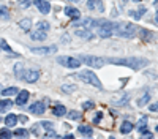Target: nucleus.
<instances>
[{"mask_svg":"<svg viewBox=\"0 0 158 139\" xmlns=\"http://www.w3.org/2000/svg\"><path fill=\"white\" fill-rule=\"evenodd\" d=\"M46 36H48V33H46L44 30H40V29H38L36 32H32V33H30V38H32L33 41H44Z\"/></svg>","mask_w":158,"mask_h":139,"instance_id":"ddd939ff","label":"nucleus"},{"mask_svg":"<svg viewBox=\"0 0 158 139\" xmlns=\"http://www.w3.org/2000/svg\"><path fill=\"white\" fill-rule=\"evenodd\" d=\"M70 2H77V0H70Z\"/></svg>","mask_w":158,"mask_h":139,"instance_id":"49530a36","label":"nucleus"},{"mask_svg":"<svg viewBox=\"0 0 158 139\" xmlns=\"http://www.w3.org/2000/svg\"><path fill=\"white\" fill-rule=\"evenodd\" d=\"M52 114H54V116H57V117H62V116H65V114H67V108H65L63 104H56L54 109H52Z\"/></svg>","mask_w":158,"mask_h":139,"instance_id":"aec40b11","label":"nucleus"},{"mask_svg":"<svg viewBox=\"0 0 158 139\" xmlns=\"http://www.w3.org/2000/svg\"><path fill=\"white\" fill-rule=\"evenodd\" d=\"M22 79L29 84H33L40 79V71L38 70H25L24 74H22Z\"/></svg>","mask_w":158,"mask_h":139,"instance_id":"6e6552de","label":"nucleus"},{"mask_svg":"<svg viewBox=\"0 0 158 139\" xmlns=\"http://www.w3.org/2000/svg\"><path fill=\"white\" fill-rule=\"evenodd\" d=\"M74 33H76V36H79V38H85V40H90V38H94V33H92L89 29H77Z\"/></svg>","mask_w":158,"mask_h":139,"instance_id":"2eb2a0df","label":"nucleus"},{"mask_svg":"<svg viewBox=\"0 0 158 139\" xmlns=\"http://www.w3.org/2000/svg\"><path fill=\"white\" fill-rule=\"evenodd\" d=\"M0 139H13V133L8 130V126L3 130H0Z\"/></svg>","mask_w":158,"mask_h":139,"instance_id":"c756f323","label":"nucleus"},{"mask_svg":"<svg viewBox=\"0 0 158 139\" xmlns=\"http://www.w3.org/2000/svg\"><path fill=\"white\" fill-rule=\"evenodd\" d=\"M131 130H133V123H131L130 120H125V122L120 125V133H123V134L131 133Z\"/></svg>","mask_w":158,"mask_h":139,"instance_id":"5701e85b","label":"nucleus"},{"mask_svg":"<svg viewBox=\"0 0 158 139\" xmlns=\"http://www.w3.org/2000/svg\"><path fill=\"white\" fill-rule=\"evenodd\" d=\"M22 70H24L22 68V63H16V65H15V74H16V78L22 79V74H24Z\"/></svg>","mask_w":158,"mask_h":139,"instance_id":"7c9ffc66","label":"nucleus"},{"mask_svg":"<svg viewBox=\"0 0 158 139\" xmlns=\"http://www.w3.org/2000/svg\"><path fill=\"white\" fill-rule=\"evenodd\" d=\"M30 5H32V0H21V2H19L21 8H29Z\"/></svg>","mask_w":158,"mask_h":139,"instance_id":"e433bc0d","label":"nucleus"},{"mask_svg":"<svg viewBox=\"0 0 158 139\" xmlns=\"http://www.w3.org/2000/svg\"><path fill=\"white\" fill-rule=\"evenodd\" d=\"M38 29H40V30H44V32L49 30V22H48V21H40V22H38Z\"/></svg>","mask_w":158,"mask_h":139,"instance_id":"f704fd0d","label":"nucleus"},{"mask_svg":"<svg viewBox=\"0 0 158 139\" xmlns=\"http://www.w3.org/2000/svg\"><path fill=\"white\" fill-rule=\"evenodd\" d=\"M0 18L2 19H10V13H8L6 6H0Z\"/></svg>","mask_w":158,"mask_h":139,"instance_id":"473e14b6","label":"nucleus"},{"mask_svg":"<svg viewBox=\"0 0 158 139\" xmlns=\"http://www.w3.org/2000/svg\"><path fill=\"white\" fill-rule=\"evenodd\" d=\"M43 139H60V137H59V134H57V133H54L52 130H49V131L44 134V137H43Z\"/></svg>","mask_w":158,"mask_h":139,"instance_id":"72a5a7b5","label":"nucleus"},{"mask_svg":"<svg viewBox=\"0 0 158 139\" xmlns=\"http://www.w3.org/2000/svg\"><path fill=\"white\" fill-rule=\"evenodd\" d=\"M103 119V112H97V116L94 117V123H100Z\"/></svg>","mask_w":158,"mask_h":139,"instance_id":"58836bf2","label":"nucleus"},{"mask_svg":"<svg viewBox=\"0 0 158 139\" xmlns=\"http://www.w3.org/2000/svg\"><path fill=\"white\" fill-rule=\"evenodd\" d=\"M29 96H30V93L27 90H19V93L16 96V104L18 106H24L29 101Z\"/></svg>","mask_w":158,"mask_h":139,"instance_id":"f8f14e48","label":"nucleus"},{"mask_svg":"<svg viewBox=\"0 0 158 139\" xmlns=\"http://www.w3.org/2000/svg\"><path fill=\"white\" fill-rule=\"evenodd\" d=\"M41 126H44V128H48V130H52V128H54V125L49 123V122H43V123H41Z\"/></svg>","mask_w":158,"mask_h":139,"instance_id":"a19ab883","label":"nucleus"},{"mask_svg":"<svg viewBox=\"0 0 158 139\" xmlns=\"http://www.w3.org/2000/svg\"><path fill=\"white\" fill-rule=\"evenodd\" d=\"M18 119H19V122H22V123H27V122H29V119L25 117V116H19Z\"/></svg>","mask_w":158,"mask_h":139,"instance_id":"79ce46f5","label":"nucleus"},{"mask_svg":"<svg viewBox=\"0 0 158 139\" xmlns=\"http://www.w3.org/2000/svg\"><path fill=\"white\" fill-rule=\"evenodd\" d=\"M109 139H115V137H112V136H111V137H109Z\"/></svg>","mask_w":158,"mask_h":139,"instance_id":"09e8293b","label":"nucleus"},{"mask_svg":"<svg viewBox=\"0 0 158 139\" xmlns=\"http://www.w3.org/2000/svg\"><path fill=\"white\" fill-rule=\"evenodd\" d=\"M114 33L122 38H135L138 35V27L131 22H117L114 27Z\"/></svg>","mask_w":158,"mask_h":139,"instance_id":"f03ea898","label":"nucleus"},{"mask_svg":"<svg viewBox=\"0 0 158 139\" xmlns=\"http://www.w3.org/2000/svg\"><path fill=\"white\" fill-rule=\"evenodd\" d=\"M62 139H74V136H73V134H70V133H68V134H65V136H63V137H62Z\"/></svg>","mask_w":158,"mask_h":139,"instance_id":"37998d69","label":"nucleus"},{"mask_svg":"<svg viewBox=\"0 0 158 139\" xmlns=\"http://www.w3.org/2000/svg\"><path fill=\"white\" fill-rule=\"evenodd\" d=\"M13 137H16V139H29V131L24 130V128H19V130H16L15 133H13Z\"/></svg>","mask_w":158,"mask_h":139,"instance_id":"4be33fe9","label":"nucleus"},{"mask_svg":"<svg viewBox=\"0 0 158 139\" xmlns=\"http://www.w3.org/2000/svg\"><path fill=\"white\" fill-rule=\"evenodd\" d=\"M141 139H153V134L149 131V130H144L142 131V137Z\"/></svg>","mask_w":158,"mask_h":139,"instance_id":"4c0bfd02","label":"nucleus"},{"mask_svg":"<svg viewBox=\"0 0 158 139\" xmlns=\"http://www.w3.org/2000/svg\"><path fill=\"white\" fill-rule=\"evenodd\" d=\"M76 90H77V87L74 84H63L62 85V92H65V93H71V92H76Z\"/></svg>","mask_w":158,"mask_h":139,"instance_id":"bb28decb","label":"nucleus"},{"mask_svg":"<svg viewBox=\"0 0 158 139\" xmlns=\"http://www.w3.org/2000/svg\"><path fill=\"white\" fill-rule=\"evenodd\" d=\"M68 119L70 120H81L82 119V114L79 111H70L68 112Z\"/></svg>","mask_w":158,"mask_h":139,"instance_id":"cd10ccee","label":"nucleus"},{"mask_svg":"<svg viewBox=\"0 0 158 139\" xmlns=\"http://www.w3.org/2000/svg\"><path fill=\"white\" fill-rule=\"evenodd\" d=\"M77 131L81 133L82 136H85V137H92V134H94V130H92L90 126H87V125H79Z\"/></svg>","mask_w":158,"mask_h":139,"instance_id":"f3484780","label":"nucleus"},{"mask_svg":"<svg viewBox=\"0 0 158 139\" xmlns=\"http://www.w3.org/2000/svg\"><path fill=\"white\" fill-rule=\"evenodd\" d=\"M138 35L142 38L144 41H152V38H153L152 32L147 30V29H138Z\"/></svg>","mask_w":158,"mask_h":139,"instance_id":"dca6fc26","label":"nucleus"},{"mask_svg":"<svg viewBox=\"0 0 158 139\" xmlns=\"http://www.w3.org/2000/svg\"><path fill=\"white\" fill-rule=\"evenodd\" d=\"M87 8L89 10H98L100 13H103L104 11V8H103V3L100 2V0H87Z\"/></svg>","mask_w":158,"mask_h":139,"instance_id":"4468645a","label":"nucleus"},{"mask_svg":"<svg viewBox=\"0 0 158 139\" xmlns=\"http://www.w3.org/2000/svg\"><path fill=\"white\" fill-rule=\"evenodd\" d=\"M144 13H146V8H141L139 11H133V10H131L130 11V16L135 18V19H141V16L144 14Z\"/></svg>","mask_w":158,"mask_h":139,"instance_id":"2f4dec72","label":"nucleus"},{"mask_svg":"<svg viewBox=\"0 0 158 139\" xmlns=\"http://www.w3.org/2000/svg\"><path fill=\"white\" fill-rule=\"evenodd\" d=\"M0 122H2V119H0Z\"/></svg>","mask_w":158,"mask_h":139,"instance_id":"8fccbe9b","label":"nucleus"},{"mask_svg":"<svg viewBox=\"0 0 158 139\" xmlns=\"http://www.w3.org/2000/svg\"><path fill=\"white\" fill-rule=\"evenodd\" d=\"M114 27L115 22L112 21H101L98 25V36L100 38H109L114 35Z\"/></svg>","mask_w":158,"mask_h":139,"instance_id":"20e7f679","label":"nucleus"},{"mask_svg":"<svg viewBox=\"0 0 158 139\" xmlns=\"http://www.w3.org/2000/svg\"><path fill=\"white\" fill-rule=\"evenodd\" d=\"M32 52L38 55H52L57 54V46H43V47H32Z\"/></svg>","mask_w":158,"mask_h":139,"instance_id":"0eeeda50","label":"nucleus"},{"mask_svg":"<svg viewBox=\"0 0 158 139\" xmlns=\"http://www.w3.org/2000/svg\"><path fill=\"white\" fill-rule=\"evenodd\" d=\"M29 111L32 114H36V116H41V114H44L46 111V104H44V101H35V103H32L29 106Z\"/></svg>","mask_w":158,"mask_h":139,"instance_id":"1a4fd4ad","label":"nucleus"},{"mask_svg":"<svg viewBox=\"0 0 158 139\" xmlns=\"http://www.w3.org/2000/svg\"><path fill=\"white\" fill-rule=\"evenodd\" d=\"M94 108H95L94 101H84V103H82V109H85V111H90V109H94Z\"/></svg>","mask_w":158,"mask_h":139,"instance_id":"c9c22d12","label":"nucleus"},{"mask_svg":"<svg viewBox=\"0 0 158 139\" xmlns=\"http://www.w3.org/2000/svg\"><path fill=\"white\" fill-rule=\"evenodd\" d=\"M0 49H3V51H6V52H10L13 57H18L15 52H13V51H11V47L8 46V43L5 41V40H0Z\"/></svg>","mask_w":158,"mask_h":139,"instance_id":"c85d7f7f","label":"nucleus"},{"mask_svg":"<svg viewBox=\"0 0 158 139\" xmlns=\"http://www.w3.org/2000/svg\"><path fill=\"white\" fill-rule=\"evenodd\" d=\"M11 106H13V101L10 98L0 100V112H6L8 109H11Z\"/></svg>","mask_w":158,"mask_h":139,"instance_id":"6ab92c4d","label":"nucleus"},{"mask_svg":"<svg viewBox=\"0 0 158 139\" xmlns=\"http://www.w3.org/2000/svg\"><path fill=\"white\" fill-rule=\"evenodd\" d=\"M149 101H150V95H149V93H144V95L138 100V106H139V108H144V106L149 103Z\"/></svg>","mask_w":158,"mask_h":139,"instance_id":"a878e982","label":"nucleus"},{"mask_svg":"<svg viewBox=\"0 0 158 139\" xmlns=\"http://www.w3.org/2000/svg\"><path fill=\"white\" fill-rule=\"evenodd\" d=\"M147 122H149V119L147 117H142L139 122H138V125H136V128L139 130V133H142L144 130H147Z\"/></svg>","mask_w":158,"mask_h":139,"instance_id":"393cba45","label":"nucleus"},{"mask_svg":"<svg viewBox=\"0 0 158 139\" xmlns=\"http://www.w3.org/2000/svg\"><path fill=\"white\" fill-rule=\"evenodd\" d=\"M108 63L111 65H120V67H128L131 70H142L144 67L149 65V60L144 59V57H123V59H118V57H112L108 59Z\"/></svg>","mask_w":158,"mask_h":139,"instance_id":"f257e3e1","label":"nucleus"},{"mask_svg":"<svg viewBox=\"0 0 158 139\" xmlns=\"http://www.w3.org/2000/svg\"><path fill=\"white\" fill-rule=\"evenodd\" d=\"M79 60L84 62L90 68H103L104 63H106V60H104L103 57H97V55H82Z\"/></svg>","mask_w":158,"mask_h":139,"instance_id":"39448f33","label":"nucleus"},{"mask_svg":"<svg viewBox=\"0 0 158 139\" xmlns=\"http://www.w3.org/2000/svg\"><path fill=\"white\" fill-rule=\"evenodd\" d=\"M33 5L38 8L40 13H43V14H49L51 13V3L46 2V0H33Z\"/></svg>","mask_w":158,"mask_h":139,"instance_id":"9d476101","label":"nucleus"},{"mask_svg":"<svg viewBox=\"0 0 158 139\" xmlns=\"http://www.w3.org/2000/svg\"><path fill=\"white\" fill-rule=\"evenodd\" d=\"M3 122H5V125L8 126V128H10V126H15L18 123V116H15V114H8Z\"/></svg>","mask_w":158,"mask_h":139,"instance_id":"412c9836","label":"nucleus"},{"mask_svg":"<svg viewBox=\"0 0 158 139\" xmlns=\"http://www.w3.org/2000/svg\"><path fill=\"white\" fill-rule=\"evenodd\" d=\"M155 24L158 25V11H156V14H155Z\"/></svg>","mask_w":158,"mask_h":139,"instance_id":"c03bdc74","label":"nucleus"},{"mask_svg":"<svg viewBox=\"0 0 158 139\" xmlns=\"http://www.w3.org/2000/svg\"><path fill=\"white\" fill-rule=\"evenodd\" d=\"M19 27H21L24 32H30V30H32V19L25 18V19L19 21Z\"/></svg>","mask_w":158,"mask_h":139,"instance_id":"a211bd4d","label":"nucleus"},{"mask_svg":"<svg viewBox=\"0 0 158 139\" xmlns=\"http://www.w3.org/2000/svg\"><path fill=\"white\" fill-rule=\"evenodd\" d=\"M149 109H150L152 112H158V103H152V104L149 106Z\"/></svg>","mask_w":158,"mask_h":139,"instance_id":"ea45409f","label":"nucleus"},{"mask_svg":"<svg viewBox=\"0 0 158 139\" xmlns=\"http://www.w3.org/2000/svg\"><path fill=\"white\" fill-rule=\"evenodd\" d=\"M57 62L60 63V65L70 68V70H76V68H79V67H81V63H82L79 59H76V57H68V55L57 57Z\"/></svg>","mask_w":158,"mask_h":139,"instance_id":"423d86ee","label":"nucleus"},{"mask_svg":"<svg viewBox=\"0 0 158 139\" xmlns=\"http://www.w3.org/2000/svg\"><path fill=\"white\" fill-rule=\"evenodd\" d=\"M133 2H141V0H133Z\"/></svg>","mask_w":158,"mask_h":139,"instance_id":"de8ad7c7","label":"nucleus"},{"mask_svg":"<svg viewBox=\"0 0 158 139\" xmlns=\"http://www.w3.org/2000/svg\"><path fill=\"white\" fill-rule=\"evenodd\" d=\"M65 14L73 21L81 19V11H79L77 8H74V6H65Z\"/></svg>","mask_w":158,"mask_h":139,"instance_id":"9b49d317","label":"nucleus"},{"mask_svg":"<svg viewBox=\"0 0 158 139\" xmlns=\"http://www.w3.org/2000/svg\"><path fill=\"white\" fill-rule=\"evenodd\" d=\"M77 78L82 79V81L87 82V84H90V85L97 87V88H101V87H103L101 82H100V79H98V76H97L94 71H92V70H85V71H82V73H79Z\"/></svg>","mask_w":158,"mask_h":139,"instance_id":"7ed1b4c3","label":"nucleus"},{"mask_svg":"<svg viewBox=\"0 0 158 139\" xmlns=\"http://www.w3.org/2000/svg\"><path fill=\"white\" fill-rule=\"evenodd\" d=\"M18 93H19L18 87H8V88H5V90L2 92V95H3L5 98H10V96H13V95H18Z\"/></svg>","mask_w":158,"mask_h":139,"instance_id":"b1692460","label":"nucleus"},{"mask_svg":"<svg viewBox=\"0 0 158 139\" xmlns=\"http://www.w3.org/2000/svg\"><path fill=\"white\" fill-rule=\"evenodd\" d=\"M155 130H156V133H158V123H156V126H155Z\"/></svg>","mask_w":158,"mask_h":139,"instance_id":"a18cd8bd","label":"nucleus"}]
</instances>
